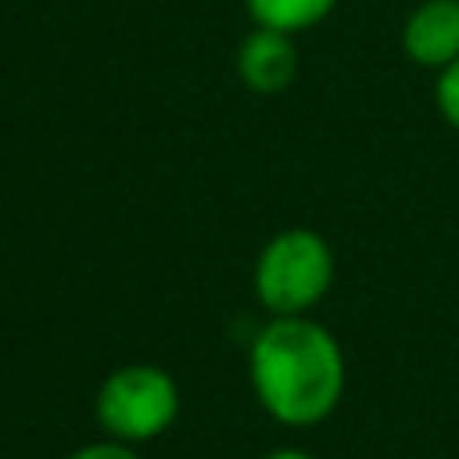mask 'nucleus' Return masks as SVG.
I'll return each mask as SVG.
<instances>
[{
    "label": "nucleus",
    "instance_id": "1",
    "mask_svg": "<svg viewBox=\"0 0 459 459\" xmlns=\"http://www.w3.org/2000/svg\"><path fill=\"white\" fill-rule=\"evenodd\" d=\"M250 387L282 428H318L347 395L342 342L318 318H270L250 342Z\"/></svg>",
    "mask_w": 459,
    "mask_h": 459
},
{
    "label": "nucleus",
    "instance_id": "2",
    "mask_svg": "<svg viewBox=\"0 0 459 459\" xmlns=\"http://www.w3.org/2000/svg\"><path fill=\"white\" fill-rule=\"evenodd\" d=\"M334 286V250L318 230H278L254 262V294L270 318L310 315Z\"/></svg>",
    "mask_w": 459,
    "mask_h": 459
},
{
    "label": "nucleus",
    "instance_id": "3",
    "mask_svg": "<svg viewBox=\"0 0 459 459\" xmlns=\"http://www.w3.org/2000/svg\"><path fill=\"white\" fill-rule=\"evenodd\" d=\"M97 428L121 444H150L166 436L182 415V391L166 367L126 363L109 371L93 399Z\"/></svg>",
    "mask_w": 459,
    "mask_h": 459
},
{
    "label": "nucleus",
    "instance_id": "4",
    "mask_svg": "<svg viewBox=\"0 0 459 459\" xmlns=\"http://www.w3.org/2000/svg\"><path fill=\"white\" fill-rule=\"evenodd\" d=\"M403 53L411 65L444 73L459 61V0H423L403 21Z\"/></svg>",
    "mask_w": 459,
    "mask_h": 459
},
{
    "label": "nucleus",
    "instance_id": "5",
    "mask_svg": "<svg viewBox=\"0 0 459 459\" xmlns=\"http://www.w3.org/2000/svg\"><path fill=\"white\" fill-rule=\"evenodd\" d=\"M238 81H242L250 93L274 97L282 89H290L294 73H299V48H294L290 32L278 29H254L250 37L238 45Z\"/></svg>",
    "mask_w": 459,
    "mask_h": 459
},
{
    "label": "nucleus",
    "instance_id": "6",
    "mask_svg": "<svg viewBox=\"0 0 459 459\" xmlns=\"http://www.w3.org/2000/svg\"><path fill=\"white\" fill-rule=\"evenodd\" d=\"M339 0H246V13L254 16V24L278 32H307L315 24H323L334 13Z\"/></svg>",
    "mask_w": 459,
    "mask_h": 459
},
{
    "label": "nucleus",
    "instance_id": "7",
    "mask_svg": "<svg viewBox=\"0 0 459 459\" xmlns=\"http://www.w3.org/2000/svg\"><path fill=\"white\" fill-rule=\"evenodd\" d=\"M436 109L459 134V61L447 65L444 73H436Z\"/></svg>",
    "mask_w": 459,
    "mask_h": 459
},
{
    "label": "nucleus",
    "instance_id": "8",
    "mask_svg": "<svg viewBox=\"0 0 459 459\" xmlns=\"http://www.w3.org/2000/svg\"><path fill=\"white\" fill-rule=\"evenodd\" d=\"M69 459H142L137 455V447L134 444H121V439H93V444H85V447H77Z\"/></svg>",
    "mask_w": 459,
    "mask_h": 459
},
{
    "label": "nucleus",
    "instance_id": "9",
    "mask_svg": "<svg viewBox=\"0 0 459 459\" xmlns=\"http://www.w3.org/2000/svg\"><path fill=\"white\" fill-rule=\"evenodd\" d=\"M262 459H318V455H310L307 447H274V452H266Z\"/></svg>",
    "mask_w": 459,
    "mask_h": 459
}]
</instances>
